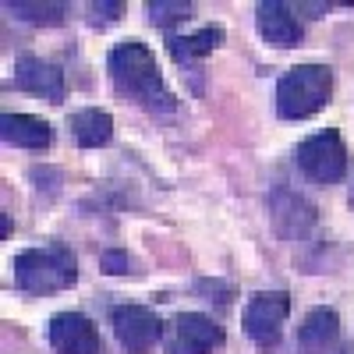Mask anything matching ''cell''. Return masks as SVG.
<instances>
[{
    "mask_svg": "<svg viewBox=\"0 0 354 354\" xmlns=\"http://www.w3.org/2000/svg\"><path fill=\"white\" fill-rule=\"evenodd\" d=\"M145 11H149V21L160 25V28H170L177 21H188L195 15V4L192 0H149L145 4Z\"/></svg>",
    "mask_w": 354,
    "mask_h": 354,
    "instance_id": "cell-17",
    "label": "cell"
},
{
    "mask_svg": "<svg viewBox=\"0 0 354 354\" xmlns=\"http://www.w3.org/2000/svg\"><path fill=\"white\" fill-rule=\"evenodd\" d=\"M110 326L128 354H149L163 340V319L145 305H117L110 312Z\"/></svg>",
    "mask_w": 354,
    "mask_h": 354,
    "instance_id": "cell-7",
    "label": "cell"
},
{
    "mask_svg": "<svg viewBox=\"0 0 354 354\" xmlns=\"http://www.w3.org/2000/svg\"><path fill=\"white\" fill-rule=\"evenodd\" d=\"M270 213H273V223L283 238L298 241L301 234L315 223V205L308 198H301L298 192H290L287 185H277L273 195H270Z\"/></svg>",
    "mask_w": 354,
    "mask_h": 354,
    "instance_id": "cell-12",
    "label": "cell"
},
{
    "mask_svg": "<svg viewBox=\"0 0 354 354\" xmlns=\"http://www.w3.org/2000/svg\"><path fill=\"white\" fill-rule=\"evenodd\" d=\"M294 167L315 185H340L347 177V142L337 128L315 131L294 145Z\"/></svg>",
    "mask_w": 354,
    "mask_h": 354,
    "instance_id": "cell-4",
    "label": "cell"
},
{
    "mask_svg": "<svg viewBox=\"0 0 354 354\" xmlns=\"http://www.w3.org/2000/svg\"><path fill=\"white\" fill-rule=\"evenodd\" d=\"M11 277H15V290L28 294V298H46V294L68 290L78 283V259L61 241L43 248H25L11 259Z\"/></svg>",
    "mask_w": 354,
    "mask_h": 354,
    "instance_id": "cell-2",
    "label": "cell"
},
{
    "mask_svg": "<svg viewBox=\"0 0 354 354\" xmlns=\"http://www.w3.org/2000/svg\"><path fill=\"white\" fill-rule=\"evenodd\" d=\"M255 28L262 43H270L273 50H290V46H301L305 39V25L298 21V11L283 0H262L255 8Z\"/></svg>",
    "mask_w": 354,
    "mask_h": 354,
    "instance_id": "cell-10",
    "label": "cell"
},
{
    "mask_svg": "<svg viewBox=\"0 0 354 354\" xmlns=\"http://www.w3.org/2000/svg\"><path fill=\"white\" fill-rule=\"evenodd\" d=\"M106 75L117 88V96L131 100L135 106L149 113H174L177 96L163 82V68L156 53L142 39H124L106 53Z\"/></svg>",
    "mask_w": 354,
    "mask_h": 354,
    "instance_id": "cell-1",
    "label": "cell"
},
{
    "mask_svg": "<svg viewBox=\"0 0 354 354\" xmlns=\"http://www.w3.org/2000/svg\"><path fill=\"white\" fill-rule=\"evenodd\" d=\"M46 340L57 354H106L100 330L82 312H57L46 322Z\"/></svg>",
    "mask_w": 354,
    "mask_h": 354,
    "instance_id": "cell-8",
    "label": "cell"
},
{
    "mask_svg": "<svg viewBox=\"0 0 354 354\" xmlns=\"http://www.w3.org/2000/svg\"><path fill=\"white\" fill-rule=\"evenodd\" d=\"M0 135L15 149H36V153L50 149V142H53V128L43 117H32V113H4L0 117Z\"/></svg>",
    "mask_w": 354,
    "mask_h": 354,
    "instance_id": "cell-13",
    "label": "cell"
},
{
    "mask_svg": "<svg viewBox=\"0 0 354 354\" xmlns=\"http://www.w3.org/2000/svg\"><path fill=\"white\" fill-rule=\"evenodd\" d=\"M100 270L110 273V277H135V273H142L138 262H135L124 248H106V252L100 255Z\"/></svg>",
    "mask_w": 354,
    "mask_h": 354,
    "instance_id": "cell-18",
    "label": "cell"
},
{
    "mask_svg": "<svg viewBox=\"0 0 354 354\" xmlns=\"http://www.w3.org/2000/svg\"><path fill=\"white\" fill-rule=\"evenodd\" d=\"M124 4H88V25L93 28H106L121 18Z\"/></svg>",
    "mask_w": 354,
    "mask_h": 354,
    "instance_id": "cell-19",
    "label": "cell"
},
{
    "mask_svg": "<svg viewBox=\"0 0 354 354\" xmlns=\"http://www.w3.org/2000/svg\"><path fill=\"white\" fill-rule=\"evenodd\" d=\"M333 100V68L294 64L277 82V113L283 121H305Z\"/></svg>",
    "mask_w": 354,
    "mask_h": 354,
    "instance_id": "cell-3",
    "label": "cell"
},
{
    "mask_svg": "<svg viewBox=\"0 0 354 354\" xmlns=\"http://www.w3.org/2000/svg\"><path fill=\"white\" fill-rule=\"evenodd\" d=\"M287 315H290V294L287 290H259L248 298V305L241 312V326L259 351H277Z\"/></svg>",
    "mask_w": 354,
    "mask_h": 354,
    "instance_id": "cell-5",
    "label": "cell"
},
{
    "mask_svg": "<svg viewBox=\"0 0 354 354\" xmlns=\"http://www.w3.org/2000/svg\"><path fill=\"white\" fill-rule=\"evenodd\" d=\"M11 88H21V93H32L53 106H61L64 96H68V82H64V71L43 61V57L36 53H21L18 61H15V75L8 82Z\"/></svg>",
    "mask_w": 354,
    "mask_h": 354,
    "instance_id": "cell-9",
    "label": "cell"
},
{
    "mask_svg": "<svg viewBox=\"0 0 354 354\" xmlns=\"http://www.w3.org/2000/svg\"><path fill=\"white\" fill-rule=\"evenodd\" d=\"M4 11L25 25H61L68 18V4H28V0H8Z\"/></svg>",
    "mask_w": 354,
    "mask_h": 354,
    "instance_id": "cell-16",
    "label": "cell"
},
{
    "mask_svg": "<svg viewBox=\"0 0 354 354\" xmlns=\"http://www.w3.org/2000/svg\"><path fill=\"white\" fill-rule=\"evenodd\" d=\"M220 46H223V25H202L198 32L188 36H167V53L181 68H195L202 57H209Z\"/></svg>",
    "mask_w": 354,
    "mask_h": 354,
    "instance_id": "cell-14",
    "label": "cell"
},
{
    "mask_svg": "<svg viewBox=\"0 0 354 354\" xmlns=\"http://www.w3.org/2000/svg\"><path fill=\"white\" fill-rule=\"evenodd\" d=\"M223 340L227 333L216 319L202 312H177L163 337V351L167 354H213L223 347Z\"/></svg>",
    "mask_w": 354,
    "mask_h": 354,
    "instance_id": "cell-6",
    "label": "cell"
},
{
    "mask_svg": "<svg viewBox=\"0 0 354 354\" xmlns=\"http://www.w3.org/2000/svg\"><path fill=\"white\" fill-rule=\"evenodd\" d=\"M351 209H354V185H351Z\"/></svg>",
    "mask_w": 354,
    "mask_h": 354,
    "instance_id": "cell-20",
    "label": "cell"
},
{
    "mask_svg": "<svg viewBox=\"0 0 354 354\" xmlns=\"http://www.w3.org/2000/svg\"><path fill=\"white\" fill-rule=\"evenodd\" d=\"M68 128L78 142V149H100V145H110L113 138V117L100 106H85L68 117Z\"/></svg>",
    "mask_w": 354,
    "mask_h": 354,
    "instance_id": "cell-15",
    "label": "cell"
},
{
    "mask_svg": "<svg viewBox=\"0 0 354 354\" xmlns=\"http://www.w3.org/2000/svg\"><path fill=\"white\" fill-rule=\"evenodd\" d=\"M340 347V315L326 305H315L298 326L294 354H337Z\"/></svg>",
    "mask_w": 354,
    "mask_h": 354,
    "instance_id": "cell-11",
    "label": "cell"
}]
</instances>
